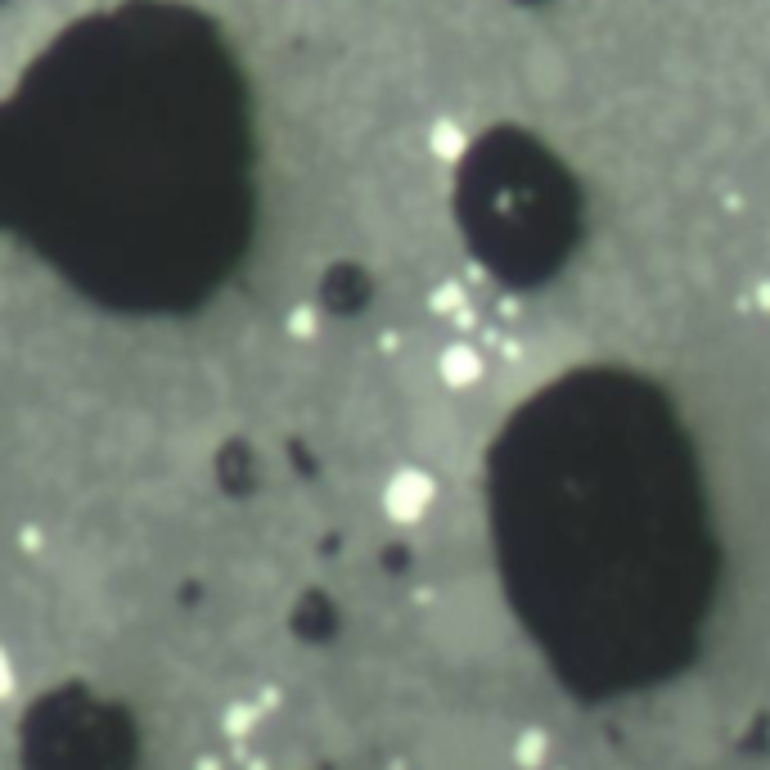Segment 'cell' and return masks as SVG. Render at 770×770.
<instances>
[{
  "mask_svg": "<svg viewBox=\"0 0 770 770\" xmlns=\"http://www.w3.org/2000/svg\"><path fill=\"white\" fill-rule=\"evenodd\" d=\"M14 689H19V671H14V662H10V653L0 649V698H10Z\"/></svg>",
  "mask_w": 770,
  "mask_h": 770,
  "instance_id": "obj_1",
  "label": "cell"
}]
</instances>
